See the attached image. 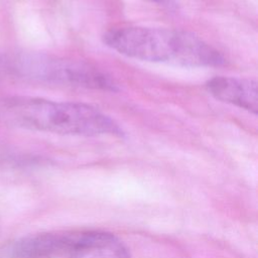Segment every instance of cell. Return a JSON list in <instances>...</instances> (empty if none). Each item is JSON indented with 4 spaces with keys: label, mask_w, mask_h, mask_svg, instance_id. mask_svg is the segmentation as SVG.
Here are the masks:
<instances>
[{
    "label": "cell",
    "mask_w": 258,
    "mask_h": 258,
    "mask_svg": "<svg viewBox=\"0 0 258 258\" xmlns=\"http://www.w3.org/2000/svg\"><path fill=\"white\" fill-rule=\"evenodd\" d=\"M104 42L126 56L182 67H219L223 55L199 36L179 29L122 26L105 33Z\"/></svg>",
    "instance_id": "cell-1"
},
{
    "label": "cell",
    "mask_w": 258,
    "mask_h": 258,
    "mask_svg": "<svg viewBox=\"0 0 258 258\" xmlns=\"http://www.w3.org/2000/svg\"><path fill=\"white\" fill-rule=\"evenodd\" d=\"M0 119L8 124L64 135H121L119 125L99 110L81 103L31 97L0 101Z\"/></svg>",
    "instance_id": "cell-2"
},
{
    "label": "cell",
    "mask_w": 258,
    "mask_h": 258,
    "mask_svg": "<svg viewBox=\"0 0 258 258\" xmlns=\"http://www.w3.org/2000/svg\"><path fill=\"white\" fill-rule=\"evenodd\" d=\"M34 74L46 80L87 88L115 91V83L104 73L90 64L64 59L40 57L33 59Z\"/></svg>",
    "instance_id": "cell-3"
},
{
    "label": "cell",
    "mask_w": 258,
    "mask_h": 258,
    "mask_svg": "<svg viewBox=\"0 0 258 258\" xmlns=\"http://www.w3.org/2000/svg\"><path fill=\"white\" fill-rule=\"evenodd\" d=\"M206 86L217 100L257 114L258 88L255 80L220 76L211 79Z\"/></svg>",
    "instance_id": "cell-4"
},
{
    "label": "cell",
    "mask_w": 258,
    "mask_h": 258,
    "mask_svg": "<svg viewBox=\"0 0 258 258\" xmlns=\"http://www.w3.org/2000/svg\"><path fill=\"white\" fill-rule=\"evenodd\" d=\"M151 1H154V2H158V3H163V2H165L166 0H151Z\"/></svg>",
    "instance_id": "cell-5"
}]
</instances>
